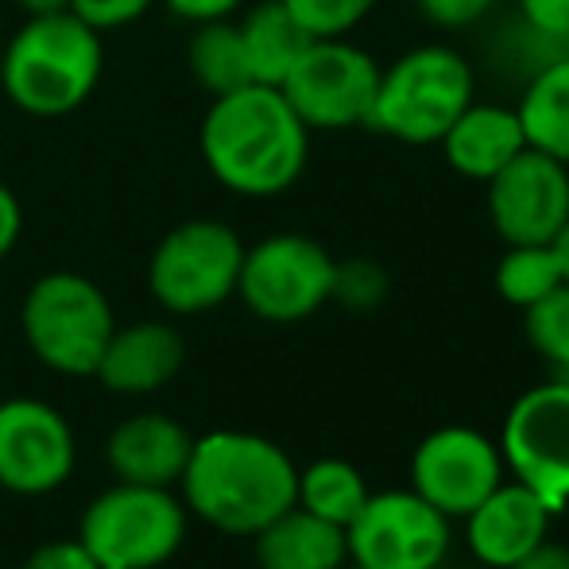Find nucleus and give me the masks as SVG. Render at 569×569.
Segmentation results:
<instances>
[{"mask_svg":"<svg viewBox=\"0 0 569 569\" xmlns=\"http://www.w3.org/2000/svg\"><path fill=\"white\" fill-rule=\"evenodd\" d=\"M23 569H98V562L74 535V539H51L43 547H36L23 558Z\"/></svg>","mask_w":569,"mask_h":569,"instance_id":"nucleus-31","label":"nucleus"},{"mask_svg":"<svg viewBox=\"0 0 569 569\" xmlns=\"http://www.w3.org/2000/svg\"><path fill=\"white\" fill-rule=\"evenodd\" d=\"M252 555L260 569H341L349 562L345 527L310 516L299 503L252 535Z\"/></svg>","mask_w":569,"mask_h":569,"instance_id":"nucleus-19","label":"nucleus"},{"mask_svg":"<svg viewBox=\"0 0 569 569\" xmlns=\"http://www.w3.org/2000/svg\"><path fill=\"white\" fill-rule=\"evenodd\" d=\"M283 8L310 39H341L365 28L380 0H283Z\"/></svg>","mask_w":569,"mask_h":569,"instance_id":"nucleus-26","label":"nucleus"},{"mask_svg":"<svg viewBox=\"0 0 569 569\" xmlns=\"http://www.w3.org/2000/svg\"><path fill=\"white\" fill-rule=\"evenodd\" d=\"M550 248H555L558 268H562V283H569V221H566L562 229H558V237L550 240Z\"/></svg>","mask_w":569,"mask_h":569,"instance_id":"nucleus-36","label":"nucleus"},{"mask_svg":"<svg viewBox=\"0 0 569 569\" xmlns=\"http://www.w3.org/2000/svg\"><path fill=\"white\" fill-rule=\"evenodd\" d=\"M523 330L531 349L555 368L550 376L569 383V283L523 310Z\"/></svg>","mask_w":569,"mask_h":569,"instance_id":"nucleus-25","label":"nucleus"},{"mask_svg":"<svg viewBox=\"0 0 569 569\" xmlns=\"http://www.w3.org/2000/svg\"><path fill=\"white\" fill-rule=\"evenodd\" d=\"M511 569H569V547L555 539H542L531 555H523Z\"/></svg>","mask_w":569,"mask_h":569,"instance_id":"nucleus-34","label":"nucleus"},{"mask_svg":"<svg viewBox=\"0 0 569 569\" xmlns=\"http://www.w3.org/2000/svg\"><path fill=\"white\" fill-rule=\"evenodd\" d=\"M341 569H368V566H357V562H345Z\"/></svg>","mask_w":569,"mask_h":569,"instance_id":"nucleus-37","label":"nucleus"},{"mask_svg":"<svg viewBox=\"0 0 569 569\" xmlns=\"http://www.w3.org/2000/svg\"><path fill=\"white\" fill-rule=\"evenodd\" d=\"M20 237H23V206L16 198V190L0 179V263L16 252Z\"/></svg>","mask_w":569,"mask_h":569,"instance_id":"nucleus-33","label":"nucleus"},{"mask_svg":"<svg viewBox=\"0 0 569 569\" xmlns=\"http://www.w3.org/2000/svg\"><path fill=\"white\" fill-rule=\"evenodd\" d=\"M453 542V519L430 508L411 488L368 492L345 527L349 562L368 569H442Z\"/></svg>","mask_w":569,"mask_h":569,"instance_id":"nucleus-11","label":"nucleus"},{"mask_svg":"<svg viewBox=\"0 0 569 569\" xmlns=\"http://www.w3.org/2000/svg\"><path fill=\"white\" fill-rule=\"evenodd\" d=\"M106 74L101 31L74 12L28 16L4 39L0 90L20 113L54 120L70 117L98 93Z\"/></svg>","mask_w":569,"mask_h":569,"instance_id":"nucleus-3","label":"nucleus"},{"mask_svg":"<svg viewBox=\"0 0 569 569\" xmlns=\"http://www.w3.org/2000/svg\"><path fill=\"white\" fill-rule=\"evenodd\" d=\"M0 62H4V39H0Z\"/></svg>","mask_w":569,"mask_h":569,"instance_id":"nucleus-38","label":"nucleus"},{"mask_svg":"<svg viewBox=\"0 0 569 569\" xmlns=\"http://www.w3.org/2000/svg\"><path fill=\"white\" fill-rule=\"evenodd\" d=\"M244 240L218 218L179 221L148 256V295L174 318L210 315L237 299Z\"/></svg>","mask_w":569,"mask_h":569,"instance_id":"nucleus-7","label":"nucleus"},{"mask_svg":"<svg viewBox=\"0 0 569 569\" xmlns=\"http://www.w3.org/2000/svg\"><path fill=\"white\" fill-rule=\"evenodd\" d=\"M438 148H442V159L453 174L485 187L527 148V136L511 101L472 98L465 113L446 128Z\"/></svg>","mask_w":569,"mask_h":569,"instance_id":"nucleus-18","label":"nucleus"},{"mask_svg":"<svg viewBox=\"0 0 569 569\" xmlns=\"http://www.w3.org/2000/svg\"><path fill=\"white\" fill-rule=\"evenodd\" d=\"M182 360H187L182 333L171 322L143 318V322L132 326H117L106 352H101L93 380L113 396L140 399L167 388L182 372Z\"/></svg>","mask_w":569,"mask_h":569,"instance_id":"nucleus-16","label":"nucleus"},{"mask_svg":"<svg viewBox=\"0 0 569 569\" xmlns=\"http://www.w3.org/2000/svg\"><path fill=\"white\" fill-rule=\"evenodd\" d=\"M237 28H240V43H244L248 74H252V82L263 86L283 82L287 70L302 54V47L310 43L307 31L283 8V0H260V4H252L237 20Z\"/></svg>","mask_w":569,"mask_h":569,"instance_id":"nucleus-21","label":"nucleus"},{"mask_svg":"<svg viewBox=\"0 0 569 569\" xmlns=\"http://www.w3.org/2000/svg\"><path fill=\"white\" fill-rule=\"evenodd\" d=\"M156 4L159 0H70V12L106 36V31H117V28H128V23L143 20Z\"/></svg>","mask_w":569,"mask_h":569,"instance_id":"nucleus-29","label":"nucleus"},{"mask_svg":"<svg viewBox=\"0 0 569 569\" xmlns=\"http://www.w3.org/2000/svg\"><path fill=\"white\" fill-rule=\"evenodd\" d=\"M516 20L558 51H569V0H516Z\"/></svg>","mask_w":569,"mask_h":569,"instance_id":"nucleus-30","label":"nucleus"},{"mask_svg":"<svg viewBox=\"0 0 569 569\" xmlns=\"http://www.w3.org/2000/svg\"><path fill=\"white\" fill-rule=\"evenodd\" d=\"M485 210L503 244H550L569 221V167L523 148L485 182Z\"/></svg>","mask_w":569,"mask_h":569,"instance_id":"nucleus-14","label":"nucleus"},{"mask_svg":"<svg viewBox=\"0 0 569 569\" xmlns=\"http://www.w3.org/2000/svg\"><path fill=\"white\" fill-rule=\"evenodd\" d=\"M78 438L47 399H0V488L12 496H51L74 477Z\"/></svg>","mask_w":569,"mask_h":569,"instance_id":"nucleus-12","label":"nucleus"},{"mask_svg":"<svg viewBox=\"0 0 569 569\" xmlns=\"http://www.w3.org/2000/svg\"><path fill=\"white\" fill-rule=\"evenodd\" d=\"M477 67L453 43L427 39L380 67L368 128L407 148H435L477 98Z\"/></svg>","mask_w":569,"mask_h":569,"instance_id":"nucleus-4","label":"nucleus"},{"mask_svg":"<svg viewBox=\"0 0 569 569\" xmlns=\"http://www.w3.org/2000/svg\"><path fill=\"white\" fill-rule=\"evenodd\" d=\"M555 511L519 480H503L465 516V542L477 566L511 569L523 555H531L542 539H550Z\"/></svg>","mask_w":569,"mask_h":569,"instance_id":"nucleus-15","label":"nucleus"},{"mask_svg":"<svg viewBox=\"0 0 569 569\" xmlns=\"http://www.w3.org/2000/svg\"><path fill=\"white\" fill-rule=\"evenodd\" d=\"M380 67L383 62L349 36L310 39L279 90L310 132H349L368 128Z\"/></svg>","mask_w":569,"mask_h":569,"instance_id":"nucleus-9","label":"nucleus"},{"mask_svg":"<svg viewBox=\"0 0 569 569\" xmlns=\"http://www.w3.org/2000/svg\"><path fill=\"white\" fill-rule=\"evenodd\" d=\"M388 271L380 268L376 260H338V271H333V299L330 302H341L345 310H376L383 299H388Z\"/></svg>","mask_w":569,"mask_h":569,"instance_id":"nucleus-27","label":"nucleus"},{"mask_svg":"<svg viewBox=\"0 0 569 569\" xmlns=\"http://www.w3.org/2000/svg\"><path fill=\"white\" fill-rule=\"evenodd\" d=\"M461 569H485V566H461Z\"/></svg>","mask_w":569,"mask_h":569,"instance_id":"nucleus-39","label":"nucleus"},{"mask_svg":"<svg viewBox=\"0 0 569 569\" xmlns=\"http://www.w3.org/2000/svg\"><path fill=\"white\" fill-rule=\"evenodd\" d=\"M511 106L523 124L527 148L547 151L569 167V51L535 70Z\"/></svg>","mask_w":569,"mask_h":569,"instance_id":"nucleus-20","label":"nucleus"},{"mask_svg":"<svg viewBox=\"0 0 569 569\" xmlns=\"http://www.w3.org/2000/svg\"><path fill=\"white\" fill-rule=\"evenodd\" d=\"M159 4L194 28V23H210V20H232L248 0H159Z\"/></svg>","mask_w":569,"mask_h":569,"instance_id":"nucleus-32","label":"nucleus"},{"mask_svg":"<svg viewBox=\"0 0 569 569\" xmlns=\"http://www.w3.org/2000/svg\"><path fill=\"white\" fill-rule=\"evenodd\" d=\"M190 450H194V435L174 415L136 411L113 427L106 442V461L124 485L179 488Z\"/></svg>","mask_w":569,"mask_h":569,"instance_id":"nucleus-17","label":"nucleus"},{"mask_svg":"<svg viewBox=\"0 0 569 569\" xmlns=\"http://www.w3.org/2000/svg\"><path fill=\"white\" fill-rule=\"evenodd\" d=\"M23 16H54V12H70V0H16Z\"/></svg>","mask_w":569,"mask_h":569,"instance_id":"nucleus-35","label":"nucleus"},{"mask_svg":"<svg viewBox=\"0 0 569 569\" xmlns=\"http://www.w3.org/2000/svg\"><path fill=\"white\" fill-rule=\"evenodd\" d=\"M187 67L210 98H221V93L240 90V86L252 82L237 20L194 23V31L187 39Z\"/></svg>","mask_w":569,"mask_h":569,"instance_id":"nucleus-23","label":"nucleus"},{"mask_svg":"<svg viewBox=\"0 0 569 569\" xmlns=\"http://www.w3.org/2000/svg\"><path fill=\"white\" fill-rule=\"evenodd\" d=\"M310 136L279 86L248 82L210 101L198 151L221 190L237 198H279L307 174Z\"/></svg>","mask_w":569,"mask_h":569,"instance_id":"nucleus-1","label":"nucleus"},{"mask_svg":"<svg viewBox=\"0 0 569 569\" xmlns=\"http://www.w3.org/2000/svg\"><path fill=\"white\" fill-rule=\"evenodd\" d=\"M295 488L299 465L291 453L248 430H210L194 438L179 480L190 519L232 539H252L276 516L295 508Z\"/></svg>","mask_w":569,"mask_h":569,"instance_id":"nucleus-2","label":"nucleus"},{"mask_svg":"<svg viewBox=\"0 0 569 569\" xmlns=\"http://www.w3.org/2000/svg\"><path fill=\"white\" fill-rule=\"evenodd\" d=\"M562 287V268L550 244H508L496 263V291L508 307L527 310Z\"/></svg>","mask_w":569,"mask_h":569,"instance_id":"nucleus-24","label":"nucleus"},{"mask_svg":"<svg viewBox=\"0 0 569 569\" xmlns=\"http://www.w3.org/2000/svg\"><path fill=\"white\" fill-rule=\"evenodd\" d=\"M190 511L179 488L109 485L82 511L78 539L98 569H163L187 547Z\"/></svg>","mask_w":569,"mask_h":569,"instance_id":"nucleus-6","label":"nucleus"},{"mask_svg":"<svg viewBox=\"0 0 569 569\" xmlns=\"http://www.w3.org/2000/svg\"><path fill=\"white\" fill-rule=\"evenodd\" d=\"M117 330L109 295L82 271H47L20 302V333L31 357L54 376L86 380Z\"/></svg>","mask_w":569,"mask_h":569,"instance_id":"nucleus-5","label":"nucleus"},{"mask_svg":"<svg viewBox=\"0 0 569 569\" xmlns=\"http://www.w3.org/2000/svg\"><path fill=\"white\" fill-rule=\"evenodd\" d=\"M419 16L438 31H469L496 12L500 0H411Z\"/></svg>","mask_w":569,"mask_h":569,"instance_id":"nucleus-28","label":"nucleus"},{"mask_svg":"<svg viewBox=\"0 0 569 569\" xmlns=\"http://www.w3.org/2000/svg\"><path fill=\"white\" fill-rule=\"evenodd\" d=\"M333 271L338 260L322 240L307 232H271L244 244L237 299L260 322H307L333 299Z\"/></svg>","mask_w":569,"mask_h":569,"instance_id":"nucleus-8","label":"nucleus"},{"mask_svg":"<svg viewBox=\"0 0 569 569\" xmlns=\"http://www.w3.org/2000/svg\"><path fill=\"white\" fill-rule=\"evenodd\" d=\"M368 500V480L345 457H318L307 469H299V488H295V503L307 508L310 516L326 519V523L349 527L352 516L365 508Z\"/></svg>","mask_w":569,"mask_h":569,"instance_id":"nucleus-22","label":"nucleus"},{"mask_svg":"<svg viewBox=\"0 0 569 569\" xmlns=\"http://www.w3.org/2000/svg\"><path fill=\"white\" fill-rule=\"evenodd\" d=\"M500 442L477 427H438L411 453V492L446 519H465L488 492L503 485Z\"/></svg>","mask_w":569,"mask_h":569,"instance_id":"nucleus-13","label":"nucleus"},{"mask_svg":"<svg viewBox=\"0 0 569 569\" xmlns=\"http://www.w3.org/2000/svg\"><path fill=\"white\" fill-rule=\"evenodd\" d=\"M500 457L511 480L527 485L550 511L569 508V383L550 380L527 388L511 403L500 430Z\"/></svg>","mask_w":569,"mask_h":569,"instance_id":"nucleus-10","label":"nucleus"}]
</instances>
